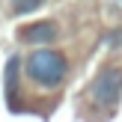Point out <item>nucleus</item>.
Here are the masks:
<instances>
[{"label":"nucleus","instance_id":"obj_1","mask_svg":"<svg viewBox=\"0 0 122 122\" xmlns=\"http://www.w3.org/2000/svg\"><path fill=\"white\" fill-rule=\"evenodd\" d=\"M24 75L42 89H57L69 77V60L57 48H33L24 60Z\"/></svg>","mask_w":122,"mask_h":122},{"label":"nucleus","instance_id":"obj_2","mask_svg":"<svg viewBox=\"0 0 122 122\" xmlns=\"http://www.w3.org/2000/svg\"><path fill=\"white\" fill-rule=\"evenodd\" d=\"M89 98L104 110H113L122 98V69L119 66H107L95 75L92 86H89Z\"/></svg>","mask_w":122,"mask_h":122},{"label":"nucleus","instance_id":"obj_3","mask_svg":"<svg viewBox=\"0 0 122 122\" xmlns=\"http://www.w3.org/2000/svg\"><path fill=\"white\" fill-rule=\"evenodd\" d=\"M57 36H60V27L54 21H36V24L21 27V42L36 45V48H48L51 42H57Z\"/></svg>","mask_w":122,"mask_h":122},{"label":"nucleus","instance_id":"obj_4","mask_svg":"<svg viewBox=\"0 0 122 122\" xmlns=\"http://www.w3.org/2000/svg\"><path fill=\"white\" fill-rule=\"evenodd\" d=\"M18 71H21V57L12 54L6 63V95H9V104L15 110H18Z\"/></svg>","mask_w":122,"mask_h":122},{"label":"nucleus","instance_id":"obj_5","mask_svg":"<svg viewBox=\"0 0 122 122\" xmlns=\"http://www.w3.org/2000/svg\"><path fill=\"white\" fill-rule=\"evenodd\" d=\"M39 6H45V0H12V12L15 15H30Z\"/></svg>","mask_w":122,"mask_h":122},{"label":"nucleus","instance_id":"obj_6","mask_svg":"<svg viewBox=\"0 0 122 122\" xmlns=\"http://www.w3.org/2000/svg\"><path fill=\"white\" fill-rule=\"evenodd\" d=\"M119 3H122V0H119Z\"/></svg>","mask_w":122,"mask_h":122}]
</instances>
